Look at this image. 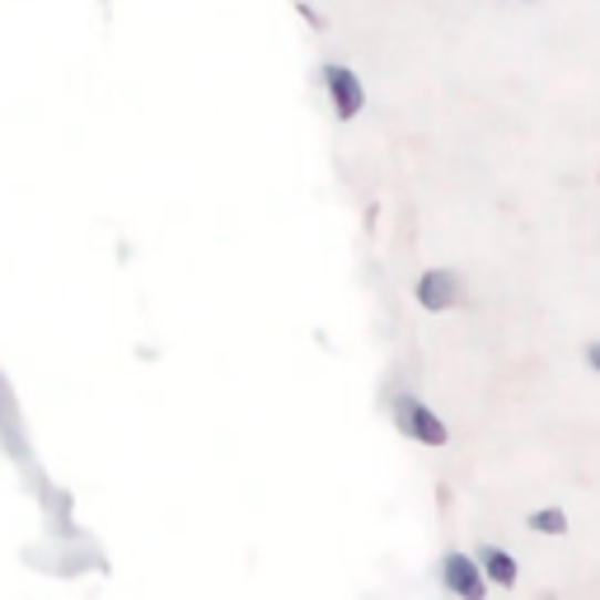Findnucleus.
I'll list each match as a JSON object with an SVG mask.
<instances>
[{
  "label": "nucleus",
  "mask_w": 600,
  "mask_h": 600,
  "mask_svg": "<svg viewBox=\"0 0 600 600\" xmlns=\"http://www.w3.org/2000/svg\"><path fill=\"white\" fill-rule=\"evenodd\" d=\"M394 423H399V432H404V436H413V442L446 446L442 417H436L427 404H417V399H399V404H394Z\"/></svg>",
  "instance_id": "1"
},
{
  "label": "nucleus",
  "mask_w": 600,
  "mask_h": 600,
  "mask_svg": "<svg viewBox=\"0 0 600 600\" xmlns=\"http://www.w3.org/2000/svg\"><path fill=\"white\" fill-rule=\"evenodd\" d=\"M324 75H329V99H333L338 117L348 123V117L362 113V85H356V75H352L348 66H329Z\"/></svg>",
  "instance_id": "2"
},
{
  "label": "nucleus",
  "mask_w": 600,
  "mask_h": 600,
  "mask_svg": "<svg viewBox=\"0 0 600 600\" xmlns=\"http://www.w3.org/2000/svg\"><path fill=\"white\" fill-rule=\"evenodd\" d=\"M455 296H459V282L446 268H432V272H423V282H417V300H423L427 310H451Z\"/></svg>",
  "instance_id": "3"
},
{
  "label": "nucleus",
  "mask_w": 600,
  "mask_h": 600,
  "mask_svg": "<svg viewBox=\"0 0 600 600\" xmlns=\"http://www.w3.org/2000/svg\"><path fill=\"white\" fill-rule=\"evenodd\" d=\"M446 587L459 591L465 600L484 596V582H478V563H469L465 554H446Z\"/></svg>",
  "instance_id": "4"
},
{
  "label": "nucleus",
  "mask_w": 600,
  "mask_h": 600,
  "mask_svg": "<svg viewBox=\"0 0 600 600\" xmlns=\"http://www.w3.org/2000/svg\"><path fill=\"white\" fill-rule=\"evenodd\" d=\"M478 568H484L497 587H516V563H511V554H507V549L478 545Z\"/></svg>",
  "instance_id": "5"
},
{
  "label": "nucleus",
  "mask_w": 600,
  "mask_h": 600,
  "mask_svg": "<svg viewBox=\"0 0 600 600\" xmlns=\"http://www.w3.org/2000/svg\"><path fill=\"white\" fill-rule=\"evenodd\" d=\"M530 526H535L539 535H563V530H568V516L558 511V507H545V511L530 516Z\"/></svg>",
  "instance_id": "6"
},
{
  "label": "nucleus",
  "mask_w": 600,
  "mask_h": 600,
  "mask_svg": "<svg viewBox=\"0 0 600 600\" xmlns=\"http://www.w3.org/2000/svg\"><path fill=\"white\" fill-rule=\"evenodd\" d=\"M587 366H591V371H600V343H591V348H587Z\"/></svg>",
  "instance_id": "7"
}]
</instances>
